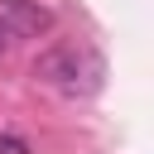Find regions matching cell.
Segmentation results:
<instances>
[{"mask_svg":"<svg viewBox=\"0 0 154 154\" xmlns=\"http://www.w3.org/2000/svg\"><path fill=\"white\" fill-rule=\"evenodd\" d=\"M53 29V14L38 0H0V38H38Z\"/></svg>","mask_w":154,"mask_h":154,"instance_id":"7a4b0ae2","label":"cell"},{"mask_svg":"<svg viewBox=\"0 0 154 154\" xmlns=\"http://www.w3.org/2000/svg\"><path fill=\"white\" fill-rule=\"evenodd\" d=\"M34 77L48 82V87H58L63 96H91L101 87V58L91 48H82V43H58V48L38 53Z\"/></svg>","mask_w":154,"mask_h":154,"instance_id":"6da1fadb","label":"cell"},{"mask_svg":"<svg viewBox=\"0 0 154 154\" xmlns=\"http://www.w3.org/2000/svg\"><path fill=\"white\" fill-rule=\"evenodd\" d=\"M0 154H34V149H29V140H19V135H0Z\"/></svg>","mask_w":154,"mask_h":154,"instance_id":"3957f363","label":"cell"}]
</instances>
